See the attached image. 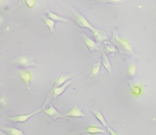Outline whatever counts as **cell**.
Returning <instances> with one entry per match:
<instances>
[{
	"mask_svg": "<svg viewBox=\"0 0 156 135\" xmlns=\"http://www.w3.org/2000/svg\"><path fill=\"white\" fill-rule=\"evenodd\" d=\"M82 133H89V134H105L107 135V133L105 129L96 126H88L84 130L70 133L69 134L75 135V134H82Z\"/></svg>",
	"mask_w": 156,
	"mask_h": 135,
	"instance_id": "obj_1",
	"label": "cell"
},
{
	"mask_svg": "<svg viewBox=\"0 0 156 135\" xmlns=\"http://www.w3.org/2000/svg\"><path fill=\"white\" fill-rule=\"evenodd\" d=\"M42 108L38 109L32 113L27 114H22L20 115L10 117L9 119L12 121L14 122H24L27 121V120L30 118L32 117L34 115L36 114L37 113H39L41 110Z\"/></svg>",
	"mask_w": 156,
	"mask_h": 135,
	"instance_id": "obj_2",
	"label": "cell"
},
{
	"mask_svg": "<svg viewBox=\"0 0 156 135\" xmlns=\"http://www.w3.org/2000/svg\"><path fill=\"white\" fill-rule=\"evenodd\" d=\"M74 14L75 16V19L76 22L81 27H85L87 28L91 29L93 32H94L96 29L94 28L82 16V15L79 14L76 12H74Z\"/></svg>",
	"mask_w": 156,
	"mask_h": 135,
	"instance_id": "obj_3",
	"label": "cell"
},
{
	"mask_svg": "<svg viewBox=\"0 0 156 135\" xmlns=\"http://www.w3.org/2000/svg\"><path fill=\"white\" fill-rule=\"evenodd\" d=\"M81 36L83 39L85 43L86 44L89 50L91 51H93L94 50H99V48L96 44L92 39L89 38L84 33H82Z\"/></svg>",
	"mask_w": 156,
	"mask_h": 135,
	"instance_id": "obj_4",
	"label": "cell"
},
{
	"mask_svg": "<svg viewBox=\"0 0 156 135\" xmlns=\"http://www.w3.org/2000/svg\"><path fill=\"white\" fill-rule=\"evenodd\" d=\"M64 115L65 116L74 118L83 117L85 116L84 114L76 106L65 114Z\"/></svg>",
	"mask_w": 156,
	"mask_h": 135,
	"instance_id": "obj_5",
	"label": "cell"
},
{
	"mask_svg": "<svg viewBox=\"0 0 156 135\" xmlns=\"http://www.w3.org/2000/svg\"><path fill=\"white\" fill-rule=\"evenodd\" d=\"M74 81V80L73 79V80H70V81H68L65 83L62 86H60L59 87H57L55 88L52 91V96L53 98L57 97L58 96L60 95L62 93L64 92L65 89L67 88V86Z\"/></svg>",
	"mask_w": 156,
	"mask_h": 135,
	"instance_id": "obj_6",
	"label": "cell"
},
{
	"mask_svg": "<svg viewBox=\"0 0 156 135\" xmlns=\"http://www.w3.org/2000/svg\"><path fill=\"white\" fill-rule=\"evenodd\" d=\"M44 112L47 115L51 117L53 120H55L63 116L52 106H51L49 108L45 109Z\"/></svg>",
	"mask_w": 156,
	"mask_h": 135,
	"instance_id": "obj_7",
	"label": "cell"
},
{
	"mask_svg": "<svg viewBox=\"0 0 156 135\" xmlns=\"http://www.w3.org/2000/svg\"><path fill=\"white\" fill-rule=\"evenodd\" d=\"M19 75L23 82L30 89V82L31 79L30 73L25 70H21L19 71Z\"/></svg>",
	"mask_w": 156,
	"mask_h": 135,
	"instance_id": "obj_8",
	"label": "cell"
},
{
	"mask_svg": "<svg viewBox=\"0 0 156 135\" xmlns=\"http://www.w3.org/2000/svg\"><path fill=\"white\" fill-rule=\"evenodd\" d=\"M92 111L93 114L98 119V121H100L102 123V125L104 126L108 127V124L107 123L104 116H103V115L102 114V113L100 111H98V110H93V109H92Z\"/></svg>",
	"mask_w": 156,
	"mask_h": 135,
	"instance_id": "obj_9",
	"label": "cell"
},
{
	"mask_svg": "<svg viewBox=\"0 0 156 135\" xmlns=\"http://www.w3.org/2000/svg\"><path fill=\"white\" fill-rule=\"evenodd\" d=\"M2 129L10 135H24L22 131L15 128L3 127Z\"/></svg>",
	"mask_w": 156,
	"mask_h": 135,
	"instance_id": "obj_10",
	"label": "cell"
},
{
	"mask_svg": "<svg viewBox=\"0 0 156 135\" xmlns=\"http://www.w3.org/2000/svg\"><path fill=\"white\" fill-rule=\"evenodd\" d=\"M71 77V75H62L60 76L57 80L55 81V87H57L58 86L61 85L63 83L66 81L70 79Z\"/></svg>",
	"mask_w": 156,
	"mask_h": 135,
	"instance_id": "obj_11",
	"label": "cell"
},
{
	"mask_svg": "<svg viewBox=\"0 0 156 135\" xmlns=\"http://www.w3.org/2000/svg\"><path fill=\"white\" fill-rule=\"evenodd\" d=\"M100 68V62L98 61V62L94 63L91 69V72L90 73V77L94 76L98 74Z\"/></svg>",
	"mask_w": 156,
	"mask_h": 135,
	"instance_id": "obj_12",
	"label": "cell"
},
{
	"mask_svg": "<svg viewBox=\"0 0 156 135\" xmlns=\"http://www.w3.org/2000/svg\"><path fill=\"white\" fill-rule=\"evenodd\" d=\"M103 65L104 67L106 69L109 74H111V72H112V69H111V65L109 63V61L108 58L105 54H103Z\"/></svg>",
	"mask_w": 156,
	"mask_h": 135,
	"instance_id": "obj_13",
	"label": "cell"
},
{
	"mask_svg": "<svg viewBox=\"0 0 156 135\" xmlns=\"http://www.w3.org/2000/svg\"><path fill=\"white\" fill-rule=\"evenodd\" d=\"M93 33L95 37L98 40H103L106 38V36L105 33L100 30L96 29L95 31L93 32Z\"/></svg>",
	"mask_w": 156,
	"mask_h": 135,
	"instance_id": "obj_14",
	"label": "cell"
},
{
	"mask_svg": "<svg viewBox=\"0 0 156 135\" xmlns=\"http://www.w3.org/2000/svg\"><path fill=\"white\" fill-rule=\"evenodd\" d=\"M116 39L118 41L121 43L125 48L127 50L130 51H132V49H131V47L130 45L129 44L128 42L126 41V40H124V39H121L119 38L118 36H115Z\"/></svg>",
	"mask_w": 156,
	"mask_h": 135,
	"instance_id": "obj_15",
	"label": "cell"
},
{
	"mask_svg": "<svg viewBox=\"0 0 156 135\" xmlns=\"http://www.w3.org/2000/svg\"><path fill=\"white\" fill-rule=\"evenodd\" d=\"M48 15L52 19L55 20H60V21H64V22H67V19L63 18V17H61L57 16L55 14L53 13H51V12H49L48 13Z\"/></svg>",
	"mask_w": 156,
	"mask_h": 135,
	"instance_id": "obj_16",
	"label": "cell"
},
{
	"mask_svg": "<svg viewBox=\"0 0 156 135\" xmlns=\"http://www.w3.org/2000/svg\"><path fill=\"white\" fill-rule=\"evenodd\" d=\"M16 62L19 64L22 65H27L29 64V61L27 58L25 57H22L19 58L16 60Z\"/></svg>",
	"mask_w": 156,
	"mask_h": 135,
	"instance_id": "obj_17",
	"label": "cell"
},
{
	"mask_svg": "<svg viewBox=\"0 0 156 135\" xmlns=\"http://www.w3.org/2000/svg\"><path fill=\"white\" fill-rule=\"evenodd\" d=\"M45 23L52 32L54 31V22L49 18H44Z\"/></svg>",
	"mask_w": 156,
	"mask_h": 135,
	"instance_id": "obj_18",
	"label": "cell"
},
{
	"mask_svg": "<svg viewBox=\"0 0 156 135\" xmlns=\"http://www.w3.org/2000/svg\"><path fill=\"white\" fill-rule=\"evenodd\" d=\"M136 72V67L135 65H131L129 68L128 73L130 76H134Z\"/></svg>",
	"mask_w": 156,
	"mask_h": 135,
	"instance_id": "obj_19",
	"label": "cell"
},
{
	"mask_svg": "<svg viewBox=\"0 0 156 135\" xmlns=\"http://www.w3.org/2000/svg\"><path fill=\"white\" fill-rule=\"evenodd\" d=\"M108 130L109 132V134L111 135H119L116 132H115L113 129H112L109 126H108Z\"/></svg>",
	"mask_w": 156,
	"mask_h": 135,
	"instance_id": "obj_20",
	"label": "cell"
},
{
	"mask_svg": "<svg viewBox=\"0 0 156 135\" xmlns=\"http://www.w3.org/2000/svg\"><path fill=\"white\" fill-rule=\"evenodd\" d=\"M107 49L108 51L109 52H115V48L113 47H107Z\"/></svg>",
	"mask_w": 156,
	"mask_h": 135,
	"instance_id": "obj_21",
	"label": "cell"
},
{
	"mask_svg": "<svg viewBox=\"0 0 156 135\" xmlns=\"http://www.w3.org/2000/svg\"><path fill=\"white\" fill-rule=\"evenodd\" d=\"M26 3L29 6H32L34 4V2L33 1H26Z\"/></svg>",
	"mask_w": 156,
	"mask_h": 135,
	"instance_id": "obj_22",
	"label": "cell"
},
{
	"mask_svg": "<svg viewBox=\"0 0 156 135\" xmlns=\"http://www.w3.org/2000/svg\"><path fill=\"white\" fill-rule=\"evenodd\" d=\"M133 90H134V92L136 93H138L139 92H140V89L139 88H137V87H136V88H134V89H133Z\"/></svg>",
	"mask_w": 156,
	"mask_h": 135,
	"instance_id": "obj_23",
	"label": "cell"
},
{
	"mask_svg": "<svg viewBox=\"0 0 156 135\" xmlns=\"http://www.w3.org/2000/svg\"><path fill=\"white\" fill-rule=\"evenodd\" d=\"M1 102L2 103V102H3V104L5 103V99H4V98H2L1 99Z\"/></svg>",
	"mask_w": 156,
	"mask_h": 135,
	"instance_id": "obj_24",
	"label": "cell"
}]
</instances>
